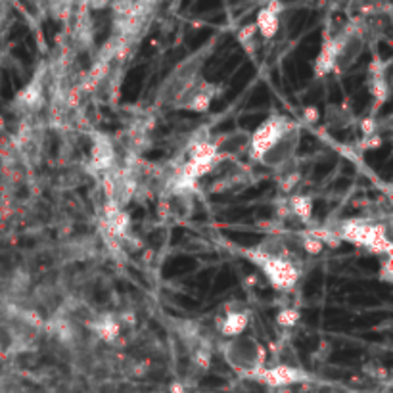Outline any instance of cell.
Instances as JSON below:
<instances>
[{
    "mask_svg": "<svg viewBox=\"0 0 393 393\" xmlns=\"http://www.w3.org/2000/svg\"><path fill=\"white\" fill-rule=\"evenodd\" d=\"M301 138V127L284 115L265 119L249 137L251 157L269 169H284L294 160Z\"/></svg>",
    "mask_w": 393,
    "mask_h": 393,
    "instance_id": "6da1fadb",
    "label": "cell"
},
{
    "mask_svg": "<svg viewBox=\"0 0 393 393\" xmlns=\"http://www.w3.org/2000/svg\"><path fill=\"white\" fill-rule=\"evenodd\" d=\"M249 257L265 273L269 282L273 284L274 288L290 290L298 282V269H296V265L291 263L290 259H286L280 253H274V251H269L265 248H257L253 251H249Z\"/></svg>",
    "mask_w": 393,
    "mask_h": 393,
    "instance_id": "3957f363",
    "label": "cell"
},
{
    "mask_svg": "<svg viewBox=\"0 0 393 393\" xmlns=\"http://www.w3.org/2000/svg\"><path fill=\"white\" fill-rule=\"evenodd\" d=\"M71 2H83V0H71Z\"/></svg>",
    "mask_w": 393,
    "mask_h": 393,
    "instance_id": "7c38bea8",
    "label": "cell"
},
{
    "mask_svg": "<svg viewBox=\"0 0 393 393\" xmlns=\"http://www.w3.org/2000/svg\"><path fill=\"white\" fill-rule=\"evenodd\" d=\"M248 326V315L246 313H229V315H224V318L221 320V325H219V330L224 338H234V336H240V334L244 332V328Z\"/></svg>",
    "mask_w": 393,
    "mask_h": 393,
    "instance_id": "ba28073f",
    "label": "cell"
},
{
    "mask_svg": "<svg viewBox=\"0 0 393 393\" xmlns=\"http://www.w3.org/2000/svg\"><path fill=\"white\" fill-rule=\"evenodd\" d=\"M150 393H165V392H150Z\"/></svg>",
    "mask_w": 393,
    "mask_h": 393,
    "instance_id": "4fadbf2b",
    "label": "cell"
},
{
    "mask_svg": "<svg viewBox=\"0 0 393 393\" xmlns=\"http://www.w3.org/2000/svg\"><path fill=\"white\" fill-rule=\"evenodd\" d=\"M222 357L232 370L244 376H257L263 370L265 351L253 338L234 336L222 343Z\"/></svg>",
    "mask_w": 393,
    "mask_h": 393,
    "instance_id": "7a4b0ae2",
    "label": "cell"
},
{
    "mask_svg": "<svg viewBox=\"0 0 393 393\" xmlns=\"http://www.w3.org/2000/svg\"><path fill=\"white\" fill-rule=\"evenodd\" d=\"M280 12H282V2L280 0H271L265 8L259 10L256 19L257 33L261 35L263 39H273L274 35L278 33L280 27Z\"/></svg>",
    "mask_w": 393,
    "mask_h": 393,
    "instance_id": "8992f818",
    "label": "cell"
},
{
    "mask_svg": "<svg viewBox=\"0 0 393 393\" xmlns=\"http://www.w3.org/2000/svg\"><path fill=\"white\" fill-rule=\"evenodd\" d=\"M343 238H349L351 242L359 244V246H370V248L378 249H390V242L380 232L378 227H370V224H363V222H345L343 229H340Z\"/></svg>",
    "mask_w": 393,
    "mask_h": 393,
    "instance_id": "5b68a950",
    "label": "cell"
},
{
    "mask_svg": "<svg viewBox=\"0 0 393 393\" xmlns=\"http://www.w3.org/2000/svg\"><path fill=\"white\" fill-rule=\"evenodd\" d=\"M81 4L86 6L88 10H102L106 8V6H110L111 0H83Z\"/></svg>",
    "mask_w": 393,
    "mask_h": 393,
    "instance_id": "30bf717a",
    "label": "cell"
},
{
    "mask_svg": "<svg viewBox=\"0 0 393 393\" xmlns=\"http://www.w3.org/2000/svg\"><path fill=\"white\" fill-rule=\"evenodd\" d=\"M169 393H186V392H184V387H182V385L173 384L171 385V392H169Z\"/></svg>",
    "mask_w": 393,
    "mask_h": 393,
    "instance_id": "8fae6325",
    "label": "cell"
},
{
    "mask_svg": "<svg viewBox=\"0 0 393 393\" xmlns=\"http://www.w3.org/2000/svg\"><path fill=\"white\" fill-rule=\"evenodd\" d=\"M215 96H217V86L200 77L173 102V106L179 108V110L198 111L200 113V111H205L209 108V104L213 102Z\"/></svg>",
    "mask_w": 393,
    "mask_h": 393,
    "instance_id": "277c9868",
    "label": "cell"
},
{
    "mask_svg": "<svg viewBox=\"0 0 393 393\" xmlns=\"http://www.w3.org/2000/svg\"><path fill=\"white\" fill-rule=\"evenodd\" d=\"M257 378L263 382V384L271 385V387H286V385L299 384L301 380H305V374L301 370H296L291 367H274L271 370H261Z\"/></svg>",
    "mask_w": 393,
    "mask_h": 393,
    "instance_id": "52a82bcc",
    "label": "cell"
},
{
    "mask_svg": "<svg viewBox=\"0 0 393 393\" xmlns=\"http://www.w3.org/2000/svg\"><path fill=\"white\" fill-rule=\"evenodd\" d=\"M71 6H73L71 0H50L48 2V8L56 19H68L71 16Z\"/></svg>",
    "mask_w": 393,
    "mask_h": 393,
    "instance_id": "9c48e42d",
    "label": "cell"
}]
</instances>
